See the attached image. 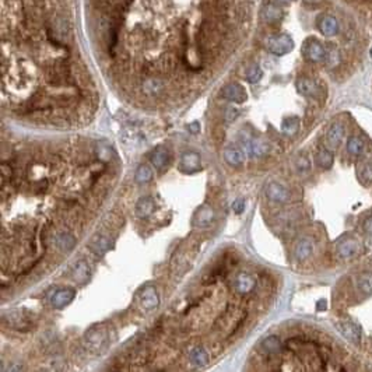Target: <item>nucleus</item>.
<instances>
[{"label":"nucleus","mask_w":372,"mask_h":372,"mask_svg":"<svg viewBox=\"0 0 372 372\" xmlns=\"http://www.w3.org/2000/svg\"><path fill=\"white\" fill-rule=\"evenodd\" d=\"M332 319L344 341L372 364V252L351 263L337 281Z\"/></svg>","instance_id":"nucleus-1"},{"label":"nucleus","mask_w":372,"mask_h":372,"mask_svg":"<svg viewBox=\"0 0 372 372\" xmlns=\"http://www.w3.org/2000/svg\"><path fill=\"white\" fill-rule=\"evenodd\" d=\"M267 49L273 53V55H277V56H283V55H287L288 52L293 51L294 48V41L286 34H280V35H273L270 38H267Z\"/></svg>","instance_id":"nucleus-2"},{"label":"nucleus","mask_w":372,"mask_h":372,"mask_svg":"<svg viewBox=\"0 0 372 372\" xmlns=\"http://www.w3.org/2000/svg\"><path fill=\"white\" fill-rule=\"evenodd\" d=\"M297 90L298 93L304 97H308V98H313V100H319L323 97V90L322 87L313 78H309V77H299L297 80L296 83Z\"/></svg>","instance_id":"nucleus-3"},{"label":"nucleus","mask_w":372,"mask_h":372,"mask_svg":"<svg viewBox=\"0 0 372 372\" xmlns=\"http://www.w3.org/2000/svg\"><path fill=\"white\" fill-rule=\"evenodd\" d=\"M241 147L251 158H260L269 152V144L255 137H248L244 142H241Z\"/></svg>","instance_id":"nucleus-4"},{"label":"nucleus","mask_w":372,"mask_h":372,"mask_svg":"<svg viewBox=\"0 0 372 372\" xmlns=\"http://www.w3.org/2000/svg\"><path fill=\"white\" fill-rule=\"evenodd\" d=\"M302 53H304L305 59L309 60V62H313V63L326 60V51H325L323 45L318 39H313V38L308 39L304 43Z\"/></svg>","instance_id":"nucleus-5"},{"label":"nucleus","mask_w":372,"mask_h":372,"mask_svg":"<svg viewBox=\"0 0 372 372\" xmlns=\"http://www.w3.org/2000/svg\"><path fill=\"white\" fill-rule=\"evenodd\" d=\"M139 304L147 312L155 309L160 305V298L157 294V290L152 286H146L142 288L139 293Z\"/></svg>","instance_id":"nucleus-6"},{"label":"nucleus","mask_w":372,"mask_h":372,"mask_svg":"<svg viewBox=\"0 0 372 372\" xmlns=\"http://www.w3.org/2000/svg\"><path fill=\"white\" fill-rule=\"evenodd\" d=\"M179 169L185 174H195L202 169L200 155L196 151H186L181 155L179 160Z\"/></svg>","instance_id":"nucleus-7"},{"label":"nucleus","mask_w":372,"mask_h":372,"mask_svg":"<svg viewBox=\"0 0 372 372\" xmlns=\"http://www.w3.org/2000/svg\"><path fill=\"white\" fill-rule=\"evenodd\" d=\"M266 196L267 199L273 202V203H287L291 197V193L288 190L287 187L281 184H277V182H271L270 185L267 186L266 189Z\"/></svg>","instance_id":"nucleus-8"},{"label":"nucleus","mask_w":372,"mask_h":372,"mask_svg":"<svg viewBox=\"0 0 372 372\" xmlns=\"http://www.w3.org/2000/svg\"><path fill=\"white\" fill-rule=\"evenodd\" d=\"M221 97L235 104H242L246 100L245 88L238 83H229L221 90Z\"/></svg>","instance_id":"nucleus-9"},{"label":"nucleus","mask_w":372,"mask_h":372,"mask_svg":"<svg viewBox=\"0 0 372 372\" xmlns=\"http://www.w3.org/2000/svg\"><path fill=\"white\" fill-rule=\"evenodd\" d=\"M76 297V291L73 288H60L51 298V304L56 309H62L69 305Z\"/></svg>","instance_id":"nucleus-10"},{"label":"nucleus","mask_w":372,"mask_h":372,"mask_svg":"<svg viewBox=\"0 0 372 372\" xmlns=\"http://www.w3.org/2000/svg\"><path fill=\"white\" fill-rule=\"evenodd\" d=\"M255 286H256V280L249 273H239L235 277V281H234L235 291L238 294H242V296L249 294L255 288Z\"/></svg>","instance_id":"nucleus-11"},{"label":"nucleus","mask_w":372,"mask_h":372,"mask_svg":"<svg viewBox=\"0 0 372 372\" xmlns=\"http://www.w3.org/2000/svg\"><path fill=\"white\" fill-rule=\"evenodd\" d=\"M87 344L90 346L91 350H95V351H101L104 346L107 344L108 341V336L107 333L102 329H91L90 333H87Z\"/></svg>","instance_id":"nucleus-12"},{"label":"nucleus","mask_w":372,"mask_h":372,"mask_svg":"<svg viewBox=\"0 0 372 372\" xmlns=\"http://www.w3.org/2000/svg\"><path fill=\"white\" fill-rule=\"evenodd\" d=\"M90 276H91V269H90L88 263L84 262V260H80L73 266L72 277L78 286H84L85 283L90 280Z\"/></svg>","instance_id":"nucleus-13"},{"label":"nucleus","mask_w":372,"mask_h":372,"mask_svg":"<svg viewBox=\"0 0 372 372\" xmlns=\"http://www.w3.org/2000/svg\"><path fill=\"white\" fill-rule=\"evenodd\" d=\"M155 200L151 196H146L142 197L137 203H136V216L139 219H149L152 213L155 212Z\"/></svg>","instance_id":"nucleus-14"},{"label":"nucleus","mask_w":372,"mask_h":372,"mask_svg":"<svg viewBox=\"0 0 372 372\" xmlns=\"http://www.w3.org/2000/svg\"><path fill=\"white\" fill-rule=\"evenodd\" d=\"M245 151L242 147H235V146H229L224 151V160L228 162L232 167H239L244 164L245 161Z\"/></svg>","instance_id":"nucleus-15"},{"label":"nucleus","mask_w":372,"mask_h":372,"mask_svg":"<svg viewBox=\"0 0 372 372\" xmlns=\"http://www.w3.org/2000/svg\"><path fill=\"white\" fill-rule=\"evenodd\" d=\"M260 16H262V20L264 23H267V24H276V23H279L280 20L283 18V10L280 9L279 6L270 3V4H266V6L263 7Z\"/></svg>","instance_id":"nucleus-16"},{"label":"nucleus","mask_w":372,"mask_h":372,"mask_svg":"<svg viewBox=\"0 0 372 372\" xmlns=\"http://www.w3.org/2000/svg\"><path fill=\"white\" fill-rule=\"evenodd\" d=\"M280 129H281V133L284 136L293 137L301 129V119L298 118V116H287V118L283 119V122L280 125Z\"/></svg>","instance_id":"nucleus-17"},{"label":"nucleus","mask_w":372,"mask_h":372,"mask_svg":"<svg viewBox=\"0 0 372 372\" xmlns=\"http://www.w3.org/2000/svg\"><path fill=\"white\" fill-rule=\"evenodd\" d=\"M213 219H214V212H213L212 207L210 206H203L195 214L193 223L197 227H207V225L212 224Z\"/></svg>","instance_id":"nucleus-18"},{"label":"nucleus","mask_w":372,"mask_h":372,"mask_svg":"<svg viewBox=\"0 0 372 372\" xmlns=\"http://www.w3.org/2000/svg\"><path fill=\"white\" fill-rule=\"evenodd\" d=\"M169 161V152L164 147H157L150 154V162L155 167V169H162Z\"/></svg>","instance_id":"nucleus-19"},{"label":"nucleus","mask_w":372,"mask_h":372,"mask_svg":"<svg viewBox=\"0 0 372 372\" xmlns=\"http://www.w3.org/2000/svg\"><path fill=\"white\" fill-rule=\"evenodd\" d=\"M111 245H112V242H111L110 238L100 235V237L94 238L93 241L88 244V249H90L91 252H94V254L104 255L105 252L110 251Z\"/></svg>","instance_id":"nucleus-20"},{"label":"nucleus","mask_w":372,"mask_h":372,"mask_svg":"<svg viewBox=\"0 0 372 372\" xmlns=\"http://www.w3.org/2000/svg\"><path fill=\"white\" fill-rule=\"evenodd\" d=\"M143 91L150 97L160 95L164 91V81L160 78H147L143 83Z\"/></svg>","instance_id":"nucleus-21"},{"label":"nucleus","mask_w":372,"mask_h":372,"mask_svg":"<svg viewBox=\"0 0 372 372\" xmlns=\"http://www.w3.org/2000/svg\"><path fill=\"white\" fill-rule=\"evenodd\" d=\"M319 28H321L322 33L325 35H328V37L336 35L338 31L337 20L335 17H332V16H325L321 20V23H319Z\"/></svg>","instance_id":"nucleus-22"},{"label":"nucleus","mask_w":372,"mask_h":372,"mask_svg":"<svg viewBox=\"0 0 372 372\" xmlns=\"http://www.w3.org/2000/svg\"><path fill=\"white\" fill-rule=\"evenodd\" d=\"M56 245L59 249L62 251H65V252H69V251H72L74 245H76V238L73 237L70 232H60L58 234V237H56Z\"/></svg>","instance_id":"nucleus-23"},{"label":"nucleus","mask_w":372,"mask_h":372,"mask_svg":"<svg viewBox=\"0 0 372 372\" xmlns=\"http://www.w3.org/2000/svg\"><path fill=\"white\" fill-rule=\"evenodd\" d=\"M53 34H55V39L60 42V41H65L66 37L69 35V26L66 23V20L63 17H58L55 20V24H53Z\"/></svg>","instance_id":"nucleus-24"},{"label":"nucleus","mask_w":372,"mask_h":372,"mask_svg":"<svg viewBox=\"0 0 372 372\" xmlns=\"http://www.w3.org/2000/svg\"><path fill=\"white\" fill-rule=\"evenodd\" d=\"M189 360L195 365H199V367H203V365H207L209 364V360L210 357L207 354V351L204 350L203 347H196L190 351L189 354Z\"/></svg>","instance_id":"nucleus-25"},{"label":"nucleus","mask_w":372,"mask_h":372,"mask_svg":"<svg viewBox=\"0 0 372 372\" xmlns=\"http://www.w3.org/2000/svg\"><path fill=\"white\" fill-rule=\"evenodd\" d=\"M132 1H133V0H107V6H108L111 13L123 14L127 10V7L130 6Z\"/></svg>","instance_id":"nucleus-26"},{"label":"nucleus","mask_w":372,"mask_h":372,"mask_svg":"<svg viewBox=\"0 0 372 372\" xmlns=\"http://www.w3.org/2000/svg\"><path fill=\"white\" fill-rule=\"evenodd\" d=\"M152 179V171L149 165H140L136 171L135 181L137 184H147Z\"/></svg>","instance_id":"nucleus-27"},{"label":"nucleus","mask_w":372,"mask_h":372,"mask_svg":"<svg viewBox=\"0 0 372 372\" xmlns=\"http://www.w3.org/2000/svg\"><path fill=\"white\" fill-rule=\"evenodd\" d=\"M262 77H263L262 69L259 68L258 65H254L252 68L246 72V80H248L249 83H258Z\"/></svg>","instance_id":"nucleus-28"},{"label":"nucleus","mask_w":372,"mask_h":372,"mask_svg":"<svg viewBox=\"0 0 372 372\" xmlns=\"http://www.w3.org/2000/svg\"><path fill=\"white\" fill-rule=\"evenodd\" d=\"M97 154H98V158H100L102 162H108V161L111 160V157L113 155V150H112L107 143H102L101 146L98 147Z\"/></svg>","instance_id":"nucleus-29"},{"label":"nucleus","mask_w":372,"mask_h":372,"mask_svg":"<svg viewBox=\"0 0 372 372\" xmlns=\"http://www.w3.org/2000/svg\"><path fill=\"white\" fill-rule=\"evenodd\" d=\"M232 210L237 213V214H241V213L245 210V202L242 199H238L232 204Z\"/></svg>","instance_id":"nucleus-30"},{"label":"nucleus","mask_w":372,"mask_h":372,"mask_svg":"<svg viewBox=\"0 0 372 372\" xmlns=\"http://www.w3.org/2000/svg\"><path fill=\"white\" fill-rule=\"evenodd\" d=\"M196 127H199V123H197V122L192 123V125H189V129H190V132H192V133H196V132H197V129H196Z\"/></svg>","instance_id":"nucleus-31"},{"label":"nucleus","mask_w":372,"mask_h":372,"mask_svg":"<svg viewBox=\"0 0 372 372\" xmlns=\"http://www.w3.org/2000/svg\"><path fill=\"white\" fill-rule=\"evenodd\" d=\"M306 4H318V3H321L322 0H304Z\"/></svg>","instance_id":"nucleus-32"},{"label":"nucleus","mask_w":372,"mask_h":372,"mask_svg":"<svg viewBox=\"0 0 372 372\" xmlns=\"http://www.w3.org/2000/svg\"><path fill=\"white\" fill-rule=\"evenodd\" d=\"M276 1H279V3H288L290 0H276Z\"/></svg>","instance_id":"nucleus-33"}]
</instances>
